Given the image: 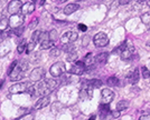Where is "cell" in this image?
Wrapping results in <instances>:
<instances>
[{
	"label": "cell",
	"instance_id": "41",
	"mask_svg": "<svg viewBox=\"0 0 150 120\" xmlns=\"http://www.w3.org/2000/svg\"><path fill=\"white\" fill-rule=\"evenodd\" d=\"M36 1H37L41 6H43V5H44V2H45V0H36Z\"/></svg>",
	"mask_w": 150,
	"mask_h": 120
},
{
	"label": "cell",
	"instance_id": "35",
	"mask_svg": "<svg viewBox=\"0 0 150 120\" xmlns=\"http://www.w3.org/2000/svg\"><path fill=\"white\" fill-rule=\"evenodd\" d=\"M24 31V27H19V28H16V29H13V33H15L16 36H20Z\"/></svg>",
	"mask_w": 150,
	"mask_h": 120
},
{
	"label": "cell",
	"instance_id": "28",
	"mask_svg": "<svg viewBox=\"0 0 150 120\" xmlns=\"http://www.w3.org/2000/svg\"><path fill=\"white\" fill-rule=\"evenodd\" d=\"M141 21H142L146 26H148L150 28V12L143 13L142 16H141Z\"/></svg>",
	"mask_w": 150,
	"mask_h": 120
},
{
	"label": "cell",
	"instance_id": "14",
	"mask_svg": "<svg viewBox=\"0 0 150 120\" xmlns=\"http://www.w3.org/2000/svg\"><path fill=\"white\" fill-rule=\"evenodd\" d=\"M140 79V72H139V69H133L131 72L128 74V80L131 85H136L137 82Z\"/></svg>",
	"mask_w": 150,
	"mask_h": 120
},
{
	"label": "cell",
	"instance_id": "1",
	"mask_svg": "<svg viewBox=\"0 0 150 120\" xmlns=\"http://www.w3.org/2000/svg\"><path fill=\"white\" fill-rule=\"evenodd\" d=\"M58 81L55 79H47L44 81H38V83H36L34 86L35 88V96H43L46 97L52 91H54L55 89L58 87Z\"/></svg>",
	"mask_w": 150,
	"mask_h": 120
},
{
	"label": "cell",
	"instance_id": "17",
	"mask_svg": "<svg viewBox=\"0 0 150 120\" xmlns=\"http://www.w3.org/2000/svg\"><path fill=\"white\" fill-rule=\"evenodd\" d=\"M103 85V82L100 79H92L85 82V85H83V87H91V88H101Z\"/></svg>",
	"mask_w": 150,
	"mask_h": 120
},
{
	"label": "cell",
	"instance_id": "24",
	"mask_svg": "<svg viewBox=\"0 0 150 120\" xmlns=\"http://www.w3.org/2000/svg\"><path fill=\"white\" fill-rule=\"evenodd\" d=\"M128 106H129V102H128L127 100H121V101H119L118 105H116V110H118V111H122L124 109H127Z\"/></svg>",
	"mask_w": 150,
	"mask_h": 120
},
{
	"label": "cell",
	"instance_id": "19",
	"mask_svg": "<svg viewBox=\"0 0 150 120\" xmlns=\"http://www.w3.org/2000/svg\"><path fill=\"white\" fill-rule=\"evenodd\" d=\"M99 110H100V117H101V119L107 118V116H108L109 113H111L109 105H104V103H102V105L100 106V108H99Z\"/></svg>",
	"mask_w": 150,
	"mask_h": 120
},
{
	"label": "cell",
	"instance_id": "13",
	"mask_svg": "<svg viewBox=\"0 0 150 120\" xmlns=\"http://www.w3.org/2000/svg\"><path fill=\"white\" fill-rule=\"evenodd\" d=\"M93 97V88L91 87H83L80 91V99L89 100Z\"/></svg>",
	"mask_w": 150,
	"mask_h": 120
},
{
	"label": "cell",
	"instance_id": "5",
	"mask_svg": "<svg viewBox=\"0 0 150 120\" xmlns=\"http://www.w3.org/2000/svg\"><path fill=\"white\" fill-rule=\"evenodd\" d=\"M30 86L29 82H18L15 83L9 88V91L11 93H21V92H27L28 88Z\"/></svg>",
	"mask_w": 150,
	"mask_h": 120
},
{
	"label": "cell",
	"instance_id": "12",
	"mask_svg": "<svg viewBox=\"0 0 150 120\" xmlns=\"http://www.w3.org/2000/svg\"><path fill=\"white\" fill-rule=\"evenodd\" d=\"M133 53H135V47L132 46V45H128L127 43L125 48L121 51V58L123 60H129L132 58Z\"/></svg>",
	"mask_w": 150,
	"mask_h": 120
},
{
	"label": "cell",
	"instance_id": "2",
	"mask_svg": "<svg viewBox=\"0 0 150 120\" xmlns=\"http://www.w3.org/2000/svg\"><path fill=\"white\" fill-rule=\"evenodd\" d=\"M27 69H28V63H26V62L19 63V62H18L14 69L9 72L10 79L14 80V81H17V80L21 79V77L24 76V73L27 71Z\"/></svg>",
	"mask_w": 150,
	"mask_h": 120
},
{
	"label": "cell",
	"instance_id": "47",
	"mask_svg": "<svg viewBox=\"0 0 150 120\" xmlns=\"http://www.w3.org/2000/svg\"><path fill=\"white\" fill-rule=\"evenodd\" d=\"M138 1H140V2H142V1H146V0H138Z\"/></svg>",
	"mask_w": 150,
	"mask_h": 120
},
{
	"label": "cell",
	"instance_id": "20",
	"mask_svg": "<svg viewBox=\"0 0 150 120\" xmlns=\"http://www.w3.org/2000/svg\"><path fill=\"white\" fill-rule=\"evenodd\" d=\"M80 8V6L77 5V3H69L67 6L64 8V13L65 14H72V13H74L77 9Z\"/></svg>",
	"mask_w": 150,
	"mask_h": 120
},
{
	"label": "cell",
	"instance_id": "21",
	"mask_svg": "<svg viewBox=\"0 0 150 120\" xmlns=\"http://www.w3.org/2000/svg\"><path fill=\"white\" fill-rule=\"evenodd\" d=\"M54 41L50 39H46V40H43L41 42V48L43 50H46V49H52L54 48Z\"/></svg>",
	"mask_w": 150,
	"mask_h": 120
},
{
	"label": "cell",
	"instance_id": "26",
	"mask_svg": "<svg viewBox=\"0 0 150 120\" xmlns=\"http://www.w3.org/2000/svg\"><path fill=\"white\" fill-rule=\"evenodd\" d=\"M8 26H9V20L7 18H1L0 19V31L7 30Z\"/></svg>",
	"mask_w": 150,
	"mask_h": 120
},
{
	"label": "cell",
	"instance_id": "6",
	"mask_svg": "<svg viewBox=\"0 0 150 120\" xmlns=\"http://www.w3.org/2000/svg\"><path fill=\"white\" fill-rule=\"evenodd\" d=\"M24 21H25L24 14H19V13H18V14H13V16L9 18V25L11 26L13 29H16V28L22 27Z\"/></svg>",
	"mask_w": 150,
	"mask_h": 120
},
{
	"label": "cell",
	"instance_id": "25",
	"mask_svg": "<svg viewBox=\"0 0 150 120\" xmlns=\"http://www.w3.org/2000/svg\"><path fill=\"white\" fill-rule=\"evenodd\" d=\"M26 49H27V40L24 39L19 42V45L17 47V51L19 53H22L24 51H26Z\"/></svg>",
	"mask_w": 150,
	"mask_h": 120
},
{
	"label": "cell",
	"instance_id": "4",
	"mask_svg": "<svg viewBox=\"0 0 150 120\" xmlns=\"http://www.w3.org/2000/svg\"><path fill=\"white\" fill-rule=\"evenodd\" d=\"M93 42H94L95 47H97V48H102V47H105L108 43H109V38H108L107 33L99 32L94 36Z\"/></svg>",
	"mask_w": 150,
	"mask_h": 120
},
{
	"label": "cell",
	"instance_id": "43",
	"mask_svg": "<svg viewBox=\"0 0 150 120\" xmlns=\"http://www.w3.org/2000/svg\"><path fill=\"white\" fill-rule=\"evenodd\" d=\"M89 120H95V116H94V114H93V116H91Z\"/></svg>",
	"mask_w": 150,
	"mask_h": 120
},
{
	"label": "cell",
	"instance_id": "33",
	"mask_svg": "<svg viewBox=\"0 0 150 120\" xmlns=\"http://www.w3.org/2000/svg\"><path fill=\"white\" fill-rule=\"evenodd\" d=\"M38 21H39V19L37 18V17H35L34 19L30 21V23H29V29H35L36 27H37V25H38Z\"/></svg>",
	"mask_w": 150,
	"mask_h": 120
},
{
	"label": "cell",
	"instance_id": "44",
	"mask_svg": "<svg viewBox=\"0 0 150 120\" xmlns=\"http://www.w3.org/2000/svg\"><path fill=\"white\" fill-rule=\"evenodd\" d=\"M56 1H57V2H58V3H63V2H65V1H66V0H56Z\"/></svg>",
	"mask_w": 150,
	"mask_h": 120
},
{
	"label": "cell",
	"instance_id": "30",
	"mask_svg": "<svg viewBox=\"0 0 150 120\" xmlns=\"http://www.w3.org/2000/svg\"><path fill=\"white\" fill-rule=\"evenodd\" d=\"M49 54H50L52 57H58V56L61 54V49H60V48H56V47H54V48H52V49H50Z\"/></svg>",
	"mask_w": 150,
	"mask_h": 120
},
{
	"label": "cell",
	"instance_id": "10",
	"mask_svg": "<svg viewBox=\"0 0 150 120\" xmlns=\"http://www.w3.org/2000/svg\"><path fill=\"white\" fill-rule=\"evenodd\" d=\"M85 63L84 61H76L75 65L69 68V72L73 73V74H76V76H81L82 73H84L85 71Z\"/></svg>",
	"mask_w": 150,
	"mask_h": 120
},
{
	"label": "cell",
	"instance_id": "40",
	"mask_svg": "<svg viewBox=\"0 0 150 120\" xmlns=\"http://www.w3.org/2000/svg\"><path fill=\"white\" fill-rule=\"evenodd\" d=\"M112 114H113V117H119V114H120V113H119V111L116 110V111H114V112H112Z\"/></svg>",
	"mask_w": 150,
	"mask_h": 120
},
{
	"label": "cell",
	"instance_id": "29",
	"mask_svg": "<svg viewBox=\"0 0 150 120\" xmlns=\"http://www.w3.org/2000/svg\"><path fill=\"white\" fill-rule=\"evenodd\" d=\"M41 33H43V31H41V30H37V31H35L34 33H33V36H32V40L34 41V42H39V39H41Z\"/></svg>",
	"mask_w": 150,
	"mask_h": 120
},
{
	"label": "cell",
	"instance_id": "46",
	"mask_svg": "<svg viewBox=\"0 0 150 120\" xmlns=\"http://www.w3.org/2000/svg\"><path fill=\"white\" fill-rule=\"evenodd\" d=\"M148 6L150 7V0H148Z\"/></svg>",
	"mask_w": 150,
	"mask_h": 120
},
{
	"label": "cell",
	"instance_id": "9",
	"mask_svg": "<svg viewBox=\"0 0 150 120\" xmlns=\"http://www.w3.org/2000/svg\"><path fill=\"white\" fill-rule=\"evenodd\" d=\"M116 94L112 90L110 89H103L102 92H101V102L104 105H109L110 102H112L114 99Z\"/></svg>",
	"mask_w": 150,
	"mask_h": 120
},
{
	"label": "cell",
	"instance_id": "15",
	"mask_svg": "<svg viewBox=\"0 0 150 120\" xmlns=\"http://www.w3.org/2000/svg\"><path fill=\"white\" fill-rule=\"evenodd\" d=\"M49 97L46 96V97H41L39 99L37 100V102L35 103V109H43V108H45V107H47L49 105Z\"/></svg>",
	"mask_w": 150,
	"mask_h": 120
},
{
	"label": "cell",
	"instance_id": "3",
	"mask_svg": "<svg viewBox=\"0 0 150 120\" xmlns=\"http://www.w3.org/2000/svg\"><path fill=\"white\" fill-rule=\"evenodd\" d=\"M65 70H66L65 63L62 62V61H57V62H55L54 65L50 67L49 72H50V74L53 77H61L62 74L65 72Z\"/></svg>",
	"mask_w": 150,
	"mask_h": 120
},
{
	"label": "cell",
	"instance_id": "32",
	"mask_svg": "<svg viewBox=\"0 0 150 120\" xmlns=\"http://www.w3.org/2000/svg\"><path fill=\"white\" fill-rule=\"evenodd\" d=\"M35 46H36V42H34L33 40H30V42L27 43V49H26V51H27L28 53H30L35 49Z\"/></svg>",
	"mask_w": 150,
	"mask_h": 120
},
{
	"label": "cell",
	"instance_id": "8",
	"mask_svg": "<svg viewBox=\"0 0 150 120\" xmlns=\"http://www.w3.org/2000/svg\"><path fill=\"white\" fill-rule=\"evenodd\" d=\"M44 77H45V69H44V68H41V67H37V68H35L34 70L30 72V76H29L30 80H32V81H34V82L41 81Z\"/></svg>",
	"mask_w": 150,
	"mask_h": 120
},
{
	"label": "cell",
	"instance_id": "22",
	"mask_svg": "<svg viewBox=\"0 0 150 120\" xmlns=\"http://www.w3.org/2000/svg\"><path fill=\"white\" fill-rule=\"evenodd\" d=\"M107 83H108V86H110V87H118L119 85H120V80H119V78H116V77H114V76H112V77L108 78Z\"/></svg>",
	"mask_w": 150,
	"mask_h": 120
},
{
	"label": "cell",
	"instance_id": "39",
	"mask_svg": "<svg viewBox=\"0 0 150 120\" xmlns=\"http://www.w3.org/2000/svg\"><path fill=\"white\" fill-rule=\"evenodd\" d=\"M139 120H150V116H141Z\"/></svg>",
	"mask_w": 150,
	"mask_h": 120
},
{
	"label": "cell",
	"instance_id": "27",
	"mask_svg": "<svg viewBox=\"0 0 150 120\" xmlns=\"http://www.w3.org/2000/svg\"><path fill=\"white\" fill-rule=\"evenodd\" d=\"M66 59H67V61H69V62H72V61H75V60L77 59V52H76L75 50L67 52Z\"/></svg>",
	"mask_w": 150,
	"mask_h": 120
},
{
	"label": "cell",
	"instance_id": "23",
	"mask_svg": "<svg viewBox=\"0 0 150 120\" xmlns=\"http://www.w3.org/2000/svg\"><path fill=\"white\" fill-rule=\"evenodd\" d=\"M83 61H84V63H85V66H91L92 63H93V61H95V58L93 57V53H88L85 57H84V59H83Z\"/></svg>",
	"mask_w": 150,
	"mask_h": 120
},
{
	"label": "cell",
	"instance_id": "37",
	"mask_svg": "<svg viewBox=\"0 0 150 120\" xmlns=\"http://www.w3.org/2000/svg\"><path fill=\"white\" fill-rule=\"evenodd\" d=\"M79 29H80L81 31H83V32H85V31L88 30V27L85 26V25H83V23H80V25H79Z\"/></svg>",
	"mask_w": 150,
	"mask_h": 120
},
{
	"label": "cell",
	"instance_id": "36",
	"mask_svg": "<svg viewBox=\"0 0 150 120\" xmlns=\"http://www.w3.org/2000/svg\"><path fill=\"white\" fill-rule=\"evenodd\" d=\"M89 42H90V37L89 36H84V38H83V40H82V46L86 47L89 45Z\"/></svg>",
	"mask_w": 150,
	"mask_h": 120
},
{
	"label": "cell",
	"instance_id": "31",
	"mask_svg": "<svg viewBox=\"0 0 150 120\" xmlns=\"http://www.w3.org/2000/svg\"><path fill=\"white\" fill-rule=\"evenodd\" d=\"M141 73H142V77L144 79L150 78V70L148 69V67H142L141 68Z\"/></svg>",
	"mask_w": 150,
	"mask_h": 120
},
{
	"label": "cell",
	"instance_id": "16",
	"mask_svg": "<svg viewBox=\"0 0 150 120\" xmlns=\"http://www.w3.org/2000/svg\"><path fill=\"white\" fill-rule=\"evenodd\" d=\"M35 11V5L34 2H27V3H25L22 8H21V13L24 14V16H27V14H30V13H33Z\"/></svg>",
	"mask_w": 150,
	"mask_h": 120
},
{
	"label": "cell",
	"instance_id": "45",
	"mask_svg": "<svg viewBox=\"0 0 150 120\" xmlns=\"http://www.w3.org/2000/svg\"><path fill=\"white\" fill-rule=\"evenodd\" d=\"M2 83H4V80H1V81H0V88H1V86H2Z\"/></svg>",
	"mask_w": 150,
	"mask_h": 120
},
{
	"label": "cell",
	"instance_id": "38",
	"mask_svg": "<svg viewBox=\"0 0 150 120\" xmlns=\"http://www.w3.org/2000/svg\"><path fill=\"white\" fill-rule=\"evenodd\" d=\"M130 2V0H119V3L121 5V6H124V5H128Z\"/></svg>",
	"mask_w": 150,
	"mask_h": 120
},
{
	"label": "cell",
	"instance_id": "11",
	"mask_svg": "<svg viewBox=\"0 0 150 120\" xmlns=\"http://www.w3.org/2000/svg\"><path fill=\"white\" fill-rule=\"evenodd\" d=\"M77 33L74 32V31H66L62 34L61 37V41L64 43V45H68V43H72L74 42L75 40L77 39Z\"/></svg>",
	"mask_w": 150,
	"mask_h": 120
},
{
	"label": "cell",
	"instance_id": "18",
	"mask_svg": "<svg viewBox=\"0 0 150 120\" xmlns=\"http://www.w3.org/2000/svg\"><path fill=\"white\" fill-rule=\"evenodd\" d=\"M109 59V53L108 52H101L99 53L95 57V62L100 63V65H104L107 63V61Z\"/></svg>",
	"mask_w": 150,
	"mask_h": 120
},
{
	"label": "cell",
	"instance_id": "7",
	"mask_svg": "<svg viewBox=\"0 0 150 120\" xmlns=\"http://www.w3.org/2000/svg\"><path fill=\"white\" fill-rule=\"evenodd\" d=\"M22 2H21L20 0H13V1H10L9 3H8V12L10 13L11 16L13 14H18L19 11L21 10V8H22Z\"/></svg>",
	"mask_w": 150,
	"mask_h": 120
},
{
	"label": "cell",
	"instance_id": "42",
	"mask_svg": "<svg viewBox=\"0 0 150 120\" xmlns=\"http://www.w3.org/2000/svg\"><path fill=\"white\" fill-rule=\"evenodd\" d=\"M4 38H5V36H4V33L0 32V40H4Z\"/></svg>",
	"mask_w": 150,
	"mask_h": 120
},
{
	"label": "cell",
	"instance_id": "34",
	"mask_svg": "<svg viewBox=\"0 0 150 120\" xmlns=\"http://www.w3.org/2000/svg\"><path fill=\"white\" fill-rule=\"evenodd\" d=\"M49 38H50V40H53L54 42L57 39H58V36H57V32H56V30H52V31L49 32Z\"/></svg>",
	"mask_w": 150,
	"mask_h": 120
}]
</instances>
